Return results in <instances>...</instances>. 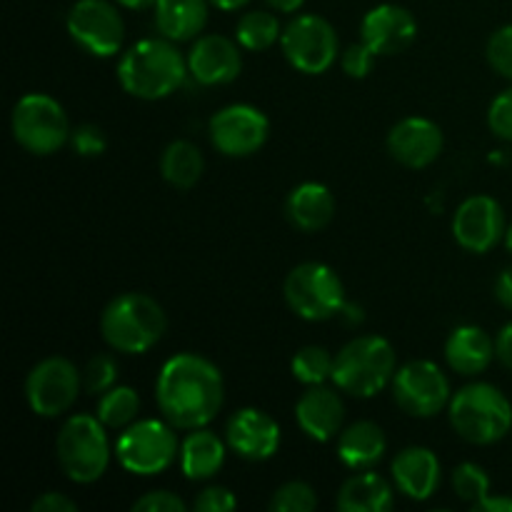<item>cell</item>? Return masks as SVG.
<instances>
[{"label":"cell","instance_id":"1","mask_svg":"<svg viewBox=\"0 0 512 512\" xmlns=\"http://www.w3.org/2000/svg\"><path fill=\"white\" fill-rule=\"evenodd\" d=\"M223 375L210 360L195 353L173 355L155 383L160 413L180 430L205 428L223 408Z\"/></svg>","mask_w":512,"mask_h":512},{"label":"cell","instance_id":"2","mask_svg":"<svg viewBox=\"0 0 512 512\" xmlns=\"http://www.w3.org/2000/svg\"><path fill=\"white\" fill-rule=\"evenodd\" d=\"M188 63L168 38L135 43L118 65V80L125 93L140 100H160L183 85Z\"/></svg>","mask_w":512,"mask_h":512},{"label":"cell","instance_id":"3","mask_svg":"<svg viewBox=\"0 0 512 512\" xmlns=\"http://www.w3.org/2000/svg\"><path fill=\"white\" fill-rule=\"evenodd\" d=\"M168 330L165 310L145 293H123L105 305L100 315V333L113 350L125 355H143L160 343Z\"/></svg>","mask_w":512,"mask_h":512},{"label":"cell","instance_id":"4","mask_svg":"<svg viewBox=\"0 0 512 512\" xmlns=\"http://www.w3.org/2000/svg\"><path fill=\"white\" fill-rule=\"evenodd\" d=\"M450 423L473 445H493L512 428V403L490 383H470L450 398Z\"/></svg>","mask_w":512,"mask_h":512},{"label":"cell","instance_id":"5","mask_svg":"<svg viewBox=\"0 0 512 512\" xmlns=\"http://www.w3.org/2000/svg\"><path fill=\"white\" fill-rule=\"evenodd\" d=\"M398 358L393 345L380 335L355 338L335 355L333 383L353 398H373L393 383Z\"/></svg>","mask_w":512,"mask_h":512},{"label":"cell","instance_id":"6","mask_svg":"<svg viewBox=\"0 0 512 512\" xmlns=\"http://www.w3.org/2000/svg\"><path fill=\"white\" fill-rule=\"evenodd\" d=\"M55 453L63 473L73 483L90 485L100 480L110 463V443L98 415H73L65 420L55 440Z\"/></svg>","mask_w":512,"mask_h":512},{"label":"cell","instance_id":"7","mask_svg":"<svg viewBox=\"0 0 512 512\" xmlns=\"http://www.w3.org/2000/svg\"><path fill=\"white\" fill-rule=\"evenodd\" d=\"M15 143L30 155H53L70 140V123L63 105L45 93H28L10 115Z\"/></svg>","mask_w":512,"mask_h":512},{"label":"cell","instance_id":"8","mask_svg":"<svg viewBox=\"0 0 512 512\" xmlns=\"http://www.w3.org/2000/svg\"><path fill=\"white\" fill-rule=\"evenodd\" d=\"M290 310L310 323L330 320L345 308V288L333 268L323 263H300L285 278Z\"/></svg>","mask_w":512,"mask_h":512},{"label":"cell","instance_id":"9","mask_svg":"<svg viewBox=\"0 0 512 512\" xmlns=\"http://www.w3.org/2000/svg\"><path fill=\"white\" fill-rule=\"evenodd\" d=\"M178 435L175 425L163 420H140L128 425L115 443L120 465L133 475L165 473L178 458Z\"/></svg>","mask_w":512,"mask_h":512},{"label":"cell","instance_id":"10","mask_svg":"<svg viewBox=\"0 0 512 512\" xmlns=\"http://www.w3.org/2000/svg\"><path fill=\"white\" fill-rule=\"evenodd\" d=\"M280 45L295 70L305 75H320L338 60V35L320 15H300L290 20L280 35Z\"/></svg>","mask_w":512,"mask_h":512},{"label":"cell","instance_id":"11","mask_svg":"<svg viewBox=\"0 0 512 512\" xmlns=\"http://www.w3.org/2000/svg\"><path fill=\"white\" fill-rule=\"evenodd\" d=\"M80 378L78 368L70 360L53 355L35 365L25 380V398L30 410L40 418H58L78 400Z\"/></svg>","mask_w":512,"mask_h":512},{"label":"cell","instance_id":"12","mask_svg":"<svg viewBox=\"0 0 512 512\" xmlns=\"http://www.w3.org/2000/svg\"><path fill=\"white\" fill-rule=\"evenodd\" d=\"M393 398L413 418H433L450 403V383L430 360H410L395 370Z\"/></svg>","mask_w":512,"mask_h":512},{"label":"cell","instance_id":"13","mask_svg":"<svg viewBox=\"0 0 512 512\" xmlns=\"http://www.w3.org/2000/svg\"><path fill=\"white\" fill-rule=\"evenodd\" d=\"M65 25H68L70 38L95 58L115 55L125 38L123 18L108 0H78L68 10Z\"/></svg>","mask_w":512,"mask_h":512},{"label":"cell","instance_id":"14","mask_svg":"<svg viewBox=\"0 0 512 512\" xmlns=\"http://www.w3.org/2000/svg\"><path fill=\"white\" fill-rule=\"evenodd\" d=\"M270 135V123L263 110L235 103L210 118V140L215 150L228 158H248L258 153Z\"/></svg>","mask_w":512,"mask_h":512},{"label":"cell","instance_id":"15","mask_svg":"<svg viewBox=\"0 0 512 512\" xmlns=\"http://www.w3.org/2000/svg\"><path fill=\"white\" fill-rule=\"evenodd\" d=\"M505 230L503 208L490 195H473L455 210L453 238L468 253H490L500 240H505Z\"/></svg>","mask_w":512,"mask_h":512},{"label":"cell","instance_id":"16","mask_svg":"<svg viewBox=\"0 0 512 512\" xmlns=\"http://www.w3.org/2000/svg\"><path fill=\"white\" fill-rule=\"evenodd\" d=\"M225 440L235 455L250 463L270 460L280 448V425L258 408H243L233 413L225 425Z\"/></svg>","mask_w":512,"mask_h":512},{"label":"cell","instance_id":"17","mask_svg":"<svg viewBox=\"0 0 512 512\" xmlns=\"http://www.w3.org/2000/svg\"><path fill=\"white\" fill-rule=\"evenodd\" d=\"M388 150L405 168H428L443 153V130L430 118L410 115L393 125L388 133Z\"/></svg>","mask_w":512,"mask_h":512},{"label":"cell","instance_id":"18","mask_svg":"<svg viewBox=\"0 0 512 512\" xmlns=\"http://www.w3.org/2000/svg\"><path fill=\"white\" fill-rule=\"evenodd\" d=\"M360 33H363V43L375 55H398L413 45L418 23L408 8L383 3L365 13Z\"/></svg>","mask_w":512,"mask_h":512},{"label":"cell","instance_id":"19","mask_svg":"<svg viewBox=\"0 0 512 512\" xmlns=\"http://www.w3.org/2000/svg\"><path fill=\"white\" fill-rule=\"evenodd\" d=\"M188 70L203 85L233 83L243 70V55L223 35H203L188 55Z\"/></svg>","mask_w":512,"mask_h":512},{"label":"cell","instance_id":"20","mask_svg":"<svg viewBox=\"0 0 512 512\" xmlns=\"http://www.w3.org/2000/svg\"><path fill=\"white\" fill-rule=\"evenodd\" d=\"M443 470H440L438 455L430 448H405L395 455L393 460V480L398 485L400 493L410 500H423L433 498L440 488V478H443Z\"/></svg>","mask_w":512,"mask_h":512},{"label":"cell","instance_id":"21","mask_svg":"<svg viewBox=\"0 0 512 512\" xmlns=\"http://www.w3.org/2000/svg\"><path fill=\"white\" fill-rule=\"evenodd\" d=\"M295 418L303 433L315 443H328L340 433L345 420V405L335 390L325 385H310L308 393L295 405Z\"/></svg>","mask_w":512,"mask_h":512},{"label":"cell","instance_id":"22","mask_svg":"<svg viewBox=\"0 0 512 512\" xmlns=\"http://www.w3.org/2000/svg\"><path fill=\"white\" fill-rule=\"evenodd\" d=\"M495 343L478 325H460L445 343V360L460 375H478L493 363Z\"/></svg>","mask_w":512,"mask_h":512},{"label":"cell","instance_id":"23","mask_svg":"<svg viewBox=\"0 0 512 512\" xmlns=\"http://www.w3.org/2000/svg\"><path fill=\"white\" fill-rule=\"evenodd\" d=\"M288 220L303 233H318L333 220L335 198L323 183H300L285 203Z\"/></svg>","mask_w":512,"mask_h":512},{"label":"cell","instance_id":"24","mask_svg":"<svg viewBox=\"0 0 512 512\" xmlns=\"http://www.w3.org/2000/svg\"><path fill=\"white\" fill-rule=\"evenodd\" d=\"M208 23V0H155V25L173 43L193 40Z\"/></svg>","mask_w":512,"mask_h":512},{"label":"cell","instance_id":"25","mask_svg":"<svg viewBox=\"0 0 512 512\" xmlns=\"http://www.w3.org/2000/svg\"><path fill=\"white\" fill-rule=\"evenodd\" d=\"M385 448H388V440H385L383 428L370 420H360L340 435L338 458L350 470H370L383 460Z\"/></svg>","mask_w":512,"mask_h":512},{"label":"cell","instance_id":"26","mask_svg":"<svg viewBox=\"0 0 512 512\" xmlns=\"http://www.w3.org/2000/svg\"><path fill=\"white\" fill-rule=\"evenodd\" d=\"M225 463V443L205 428H195L180 445V468L188 480H208Z\"/></svg>","mask_w":512,"mask_h":512},{"label":"cell","instance_id":"27","mask_svg":"<svg viewBox=\"0 0 512 512\" xmlns=\"http://www.w3.org/2000/svg\"><path fill=\"white\" fill-rule=\"evenodd\" d=\"M393 505L395 498L388 480L370 470H360L345 480L338 493V508L343 512H388Z\"/></svg>","mask_w":512,"mask_h":512},{"label":"cell","instance_id":"28","mask_svg":"<svg viewBox=\"0 0 512 512\" xmlns=\"http://www.w3.org/2000/svg\"><path fill=\"white\" fill-rule=\"evenodd\" d=\"M205 160L200 150L188 140H175L165 148L160 158V173L173 188L190 190L200 178H203Z\"/></svg>","mask_w":512,"mask_h":512},{"label":"cell","instance_id":"29","mask_svg":"<svg viewBox=\"0 0 512 512\" xmlns=\"http://www.w3.org/2000/svg\"><path fill=\"white\" fill-rule=\"evenodd\" d=\"M140 413V395L130 385H115L98 400V418L105 428H128Z\"/></svg>","mask_w":512,"mask_h":512},{"label":"cell","instance_id":"30","mask_svg":"<svg viewBox=\"0 0 512 512\" xmlns=\"http://www.w3.org/2000/svg\"><path fill=\"white\" fill-rule=\"evenodd\" d=\"M238 43L245 50H268L280 38V20L268 10H250L238 20Z\"/></svg>","mask_w":512,"mask_h":512},{"label":"cell","instance_id":"31","mask_svg":"<svg viewBox=\"0 0 512 512\" xmlns=\"http://www.w3.org/2000/svg\"><path fill=\"white\" fill-rule=\"evenodd\" d=\"M293 378L303 385H323L325 380H333L335 370V358L320 345H308V348H300L295 353L293 363Z\"/></svg>","mask_w":512,"mask_h":512},{"label":"cell","instance_id":"32","mask_svg":"<svg viewBox=\"0 0 512 512\" xmlns=\"http://www.w3.org/2000/svg\"><path fill=\"white\" fill-rule=\"evenodd\" d=\"M453 490L460 500L478 505L480 500L490 495V478L480 465L475 463H463L453 470Z\"/></svg>","mask_w":512,"mask_h":512},{"label":"cell","instance_id":"33","mask_svg":"<svg viewBox=\"0 0 512 512\" xmlns=\"http://www.w3.org/2000/svg\"><path fill=\"white\" fill-rule=\"evenodd\" d=\"M318 508V495L303 480L280 485L270 498V510L275 512H313Z\"/></svg>","mask_w":512,"mask_h":512},{"label":"cell","instance_id":"34","mask_svg":"<svg viewBox=\"0 0 512 512\" xmlns=\"http://www.w3.org/2000/svg\"><path fill=\"white\" fill-rule=\"evenodd\" d=\"M115 378H118V365L110 355H95L83 370V388L90 395H103L110 388H115Z\"/></svg>","mask_w":512,"mask_h":512},{"label":"cell","instance_id":"35","mask_svg":"<svg viewBox=\"0 0 512 512\" xmlns=\"http://www.w3.org/2000/svg\"><path fill=\"white\" fill-rule=\"evenodd\" d=\"M488 63L495 73L512 80V25H503L490 35Z\"/></svg>","mask_w":512,"mask_h":512},{"label":"cell","instance_id":"36","mask_svg":"<svg viewBox=\"0 0 512 512\" xmlns=\"http://www.w3.org/2000/svg\"><path fill=\"white\" fill-rule=\"evenodd\" d=\"M488 125L498 138L512 143V88L505 90V93H500L498 98L490 103Z\"/></svg>","mask_w":512,"mask_h":512},{"label":"cell","instance_id":"37","mask_svg":"<svg viewBox=\"0 0 512 512\" xmlns=\"http://www.w3.org/2000/svg\"><path fill=\"white\" fill-rule=\"evenodd\" d=\"M70 143H73L75 153L83 158H95V155L105 153V135L98 125H80L70 133Z\"/></svg>","mask_w":512,"mask_h":512},{"label":"cell","instance_id":"38","mask_svg":"<svg viewBox=\"0 0 512 512\" xmlns=\"http://www.w3.org/2000/svg\"><path fill=\"white\" fill-rule=\"evenodd\" d=\"M375 58H378V55H375L368 45L353 43L345 48L343 60H340V63H343V70L350 75V78H365V75L373 70Z\"/></svg>","mask_w":512,"mask_h":512},{"label":"cell","instance_id":"39","mask_svg":"<svg viewBox=\"0 0 512 512\" xmlns=\"http://www.w3.org/2000/svg\"><path fill=\"white\" fill-rule=\"evenodd\" d=\"M135 512H183L185 503L170 490H153L133 503Z\"/></svg>","mask_w":512,"mask_h":512},{"label":"cell","instance_id":"40","mask_svg":"<svg viewBox=\"0 0 512 512\" xmlns=\"http://www.w3.org/2000/svg\"><path fill=\"white\" fill-rule=\"evenodd\" d=\"M235 505H238L235 495L230 493L228 488H220V485H215V488L203 490V493L195 498L193 508L198 512H230V510H235Z\"/></svg>","mask_w":512,"mask_h":512},{"label":"cell","instance_id":"41","mask_svg":"<svg viewBox=\"0 0 512 512\" xmlns=\"http://www.w3.org/2000/svg\"><path fill=\"white\" fill-rule=\"evenodd\" d=\"M30 510L33 512H75L78 510V505L60 493H45L35 500L33 508Z\"/></svg>","mask_w":512,"mask_h":512},{"label":"cell","instance_id":"42","mask_svg":"<svg viewBox=\"0 0 512 512\" xmlns=\"http://www.w3.org/2000/svg\"><path fill=\"white\" fill-rule=\"evenodd\" d=\"M495 355H498V360L505 368L512 370V323L505 325L498 333V340H495Z\"/></svg>","mask_w":512,"mask_h":512},{"label":"cell","instance_id":"43","mask_svg":"<svg viewBox=\"0 0 512 512\" xmlns=\"http://www.w3.org/2000/svg\"><path fill=\"white\" fill-rule=\"evenodd\" d=\"M495 298L500 300V305L512 310V265L505 268L503 273L498 275V280H495Z\"/></svg>","mask_w":512,"mask_h":512},{"label":"cell","instance_id":"44","mask_svg":"<svg viewBox=\"0 0 512 512\" xmlns=\"http://www.w3.org/2000/svg\"><path fill=\"white\" fill-rule=\"evenodd\" d=\"M475 512H512V498L510 495H488L473 505Z\"/></svg>","mask_w":512,"mask_h":512},{"label":"cell","instance_id":"45","mask_svg":"<svg viewBox=\"0 0 512 512\" xmlns=\"http://www.w3.org/2000/svg\"><path fill=\"white\" fill-rule=\"evenodd\" d=\"M273 10H280V13H295L305 0H265Z\"/></svg>","mask_w":512,"mask_h":512},{"label":"cell","instance_id":"46","mask_svg":"<svg viewBox=\"0 0 512 512\" xmlns=\"http://www.w3.org/2000/svg\"><path fill=\"white\" fill-rule=\"evenodd\" d=\"M210 5H215V8H220V10H240L243 8V5H248L250 0H208Z\"/></svg>","mask_w":512,"mask_h":512},{"label":"cell","instance_id":"47","mask_svg":"<svg viewBox=\"0 0 512 512\" xmlns=\"http://www.w3.org/2000/svg\"><path fill=\"white\" fill-rule=\"evenodd\" d=\"M115 3H120L123 8H130V10H140V8H148V5H155V0H115Z\"/></svg>","mask_w":512,"mask_h":512},{"label":"cell","instance_id":"48","mask_svg":"<svg viewBox=\"0 0 512 512\" xmlns=\"http://www.w3.org/2000/svg\"><path fill=\"white\" fill-rule=\"evenodd\" d=\"M505 248H508V253L512 255V225L505 230Z\"/></svg>","mask_w":512,"mask_h":512}]
</instances>
